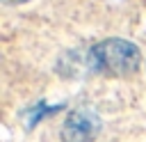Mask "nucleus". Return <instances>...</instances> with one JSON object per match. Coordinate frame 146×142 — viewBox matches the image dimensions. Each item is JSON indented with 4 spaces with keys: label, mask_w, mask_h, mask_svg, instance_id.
Wrapping results in <instances>:
<instances>
[{
    "label": "nucleus",
    "mask_w": 146,
    "mask_h": 142,
    "mask_svg": "<svg viewBox=\"0 0 146 142\" xmlns=\"http://www.w3.org/2000/svg\"><path fill=\"white\" fill-rule=\"evenodd\" d=\"M100 117L91 108L73 110L62 126V142H91L100 133Z\"/></svg>",
    "instance_id": "2"
},
{
    "label": "nucleus",
    "mask_w": 146,
    "mask_h": 142,
    "mask_svg": "<svg viewBox=\"0 0 146 142\" xmlns=\"http://www.w3.org/2000/svg\"><path fill=\"white\" fill-rule=\"evenodd\" d=\"M7 2H27V0H7Z\"/></svg>",
    "instance_id": "3"
},
{
    "label": "nucleus",
    "mask_w": 146,
    "mask_h": 142,
    "mask_svg": "<svg viewBox=\"0 0 146 142\" xmlns=\"http://www.w3.org/2000/svg\"><path fill=\"white\" fill-rule=\"evenodd\" d=\"M141 53L132 41L125 39H103L89 50V64L107 76H130L139 69Z\"/></svg>",
    "instance_id": "1"
}]
</instances>
